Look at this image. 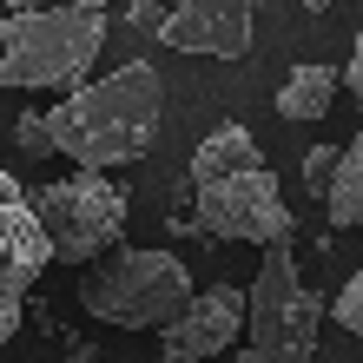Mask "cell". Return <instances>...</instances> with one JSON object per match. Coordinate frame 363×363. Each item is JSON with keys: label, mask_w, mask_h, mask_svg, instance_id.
<instances>
[{"label": "cell", "mask_w": 363, "mask_h": 363, "mask_svg": "<svg viewBox=\"0 0 363 363\" xmlns=\"http://www.w3.org/2000/svg\"><path fill=\"white\" fill-rule=\"evenodd\" d=\"M159 125H165V79L145 60H133V67H119L106 79H86L79 93H67L47 113L53 152L73 159L79 172H106V165L145 159Z\"/></svg>", "instance_id": "1"}, {"label": "cell", "mask_w": 363, "mask_h": 363, "mask_svg": "<svg viewBox=\"0 0 363 363\" xmlns=\"http://www.w3.org/2000/svg\"><path fill=\"white\" fill-rule=\"evenodd\" d=\"M106 47V7H20L0 20V86L13 93H79Z\"/></svg>", "instance_id": "2"}, {"label": "cell", "mask_w": 363, "mask_h": 363, "mask_svg": "<svg viewBox=\"0 0 363 363\" xmlns=\"http://www.w3.org/2000/svg\"><path fill=\"white\" fill-rule=\"evenodd\" d=\"M191 271L179 264V251H145V245H119L99 264L79 271V304L86 317L113 330H172L191 311Z\"/></svg>", "instance_id": "3"}, {"label": "cell", "mask_w": 363, "mask_h": 363, "mask_svg": "<svg viewBox=\"0 0 363 363\" xmlns=\"http://www.w3.org/2000/svg\"><path fill=\"white\" fill-rule=\"evenodd\" d=\"M324 297L304 284V271H297L291 245H271L258 277H251L245 291V350L238 363H317V324H324Z\"/></svg>", "instance_id": "4"}, {"label": "cell", "mask_w": 363, "mask_h": 363, "mask_svg": "<svg viewBox=\"0 0 363 363\" xmlns=\"http://www.w3.org/2000/svg\"><path fill=\"white\" fill-rule=\"evenodd\" d=\"M33 218H40V231H47L53 258L99 264L106 251H119V238H125V191L106 172H73V179L40 185Z\"/></svg>", "instance_id": "5"}, {"label": "cell", "mask_w": 363, "mask_h": 363, "mask_svg": "<svg viewBox=\"0 0 363 363\" xmlns=\"http://www.w3.org/2000/svg\"><path fill=\"white\" fill-rule=\"evenodd\" d=\"M199 225L211 238H238V245H291V211L284 191H277L271 165H238V172L199 185Z\"/></svg>", "instance_id": "6"}, {"label": "cell", "mask_w": 363, "mask_h": 363, "mask_svg": "<svg viewBox=\"0 0 363 363\" xmlns=\"http://www.w3.org/2000/svg\"><path fill=\"white\" fill-rule=\"evenodd\" d=\"M47 264H53V245L40 231V218H33V199L0 172V344L20 330L27 297H33Z\"/></svg>", "instance_id": "7"}, {"label": "cell", "mask_w": 363, "mask_h": 363, "mask_svg": "<svg viewBox=\"0 0 363 363\" xmlns=\"http://www.w3.org/2000/svg\"><path fill=\"white\" fill-rule=\"evenodd\" d=\"M159 40L179 47V53L245 60L251 53V7L245 0H179V7H165Z\"/></svg>", "instance_id": "8"}, {"label": "cell", "mask_w": 363, "mask_h": 363, "mask_svg": "<svg viewBox=\"0 0 363 363\" xmlns=\"http://www.w3.org/2000/svg\"><path fill=\"white\" fill-rule=\"evenodd\" d=\"M238 330H245V291L238 284H211V291L191 297V311L159 337V357L165 363H205V357L238 344Z\"/></svg>", "instance_id": "9"}, {"label": "cell", "mask_w": 363, "mask_h": 363, "mask_svg": "<svg viewBox=\"0 0 363 363\" xmlns=\"http://www.w3.org/2000/svg\"><path fill=\"white\" fill-rule=\"evenodd\" d=\"M258 139L245 133V125H211V133L199 139V152H191V185H211L225 172H238V165H258Z\"/></svg>", "instance_id": "10"}, {"label": "cell", "mask_w": 363, "mask_h": 363, "mask_svg": "<svg viewBox=\"0 0 363 363\" xmlns=\"http://www.w3.org/2000/svg\"><path fill=\"white\" fill-rule=\"evenodd\" d=\"M337 86H344V73H337V67H297V73L284 79V93H277V113H284L291 125L324 119L330 99H337Z\"/></svg>", "instance_id": "11"}, {"label": "cell", "mask_w": 363, "mask_h": 363, "mask_svg": "<svg viewBox=\"0 0 363 363\" xmlns=\"http://www.w3.org/2000/svg\"><path fill=\"white\" fill-rule=\"evenodd\" d=\"M330 231H350L363 225V133L344 145V159H337V179H330Z\"/></svg>", "instance_id": "12"}, {"label": "cell", "mask_w": 363, "mask_h": 363, "mask_svg": "<svg viewBox=\"0 0 363 363\" xmlns=\"http://www.w3.org/2000/svg\"><path fill=\"white\" fill-rule=\"evenodd\" d=\"M337 159H344V145H311V152H304V191H324V199H330Z\"/></svg>", "instance_id": "13"}, {"label": "cell", "mask_w": 363, "mask_h": 363, "mask_svg": "<svg viewBox=\"0 0 363 363\" xmlns=\"http://www.w3.org/2000/svg\"><path fill=\"white\" fill-rule=\"evenodd\" d=\"M13 145L27 159H47L53 152V133H47V113H20V125H13Z\"/></svg>", "instance_id": "14"}, {"label": "cell", "mask_w": 363, "mask_h": 363, "mask_svg": "<svg viewBox=\"0 0 363 363\" xmlns=\"http://www.w3.org/2000/svg\"><path fill=\"white\" fill-rule=\"evenodd\" d=\"M330 317H337V324H344L350 337H363V271L350 277L344 291H337V304H330Z\"/></svg>", "instance_id": "15"}, {"label": "cell", "mask_w": 363, "mask_h": 363, "mask_svg": "<svg viewBox=\"0 0 363 363\" xmlns=\"http://www.w3.org/2000/svg\"><path fill=\"white\" fill-rule=\"evenodd\" d=\"M344 86H350L357 106H363V33H357V47H350V60H344Z\"/></svg>", "instance_id": "16"}]
</instances>
